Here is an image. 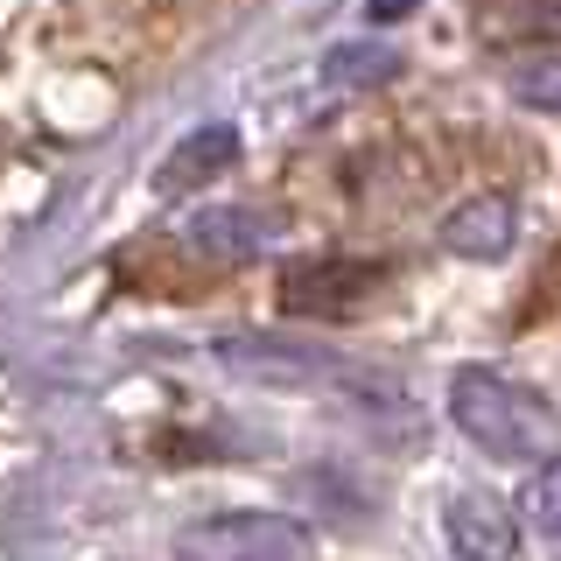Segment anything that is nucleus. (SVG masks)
<instances>
[{
    "label": "nucleus",
    "instance_id": "1",
    "mask_svg": "<svg viewBox=\"0 0 561 561\" xmlns=\"http://www.w3.org/2000/svg\"><path fill=\"white\" fill-rule=\"evenodd\" d=\"M210 358L225 365V373L253 379V386H295V393H330L344 400V408L358 414H408V393H400L386 373H373V365H351L337 358V351H316V344H288V337H260V330H232V337L210 344Z\"/></svg>",
    "mask_w": 561,
    "mask_h": 561
},
{
    "label": "nucleus",
    "instance_id": "2",
    "mask_svg": "<svg viewBox=\"0 0 561 561\" xmlns=\"http://www.w3.org/2000/svg\"><path fill=\"white\" fill-rule=\"evenodd\" d=\"M449 421L499 463H561V421L534 386L484 373V365H456L449 373Z\"/></svg>",
    "mask_w": 561,
    "mask_h": 561
},
{
    "label": "nucleus",
    "instance_id": "3",
    "mask_svg": "<svg viewBox=\"0 0 561 561\" xmlns=\"http://www.w3.org/2000/svg\"><path fill=\"white\" fill-rule=\"evenodd\" d=\"M197 561H309V534L280 513H210L183 534Z\"/></svg>",
    "mask_w": 561,
    "mask_h": 561
},
{
    "label": "nucleus",
    "instance_id": "4",
    "mask_svg": "<svg viewBox=\"0 0 561 561\" xmlns=\"http://www.w3.org/2000/svg\"><path fill=\"white\" fill-rule=\"evenodd\" d=\"M443 534H449V554L456 561H513L519 554V526L499 499L484 491H456L443 505Z\"/></svg>",
    "mask_w": 561,
    "mask_h": 561
},
{
    "label": "nucleus",
    "instance_id": "5",
    "mask_svg": "<svg viewBox=\"0 0 561 561\" xmlns=\"http://www.w3.org/2000/svg\"><path fill=\"white\" fill-rule=\"evenodd\" d=\"M513 232H519L513 197H470L443 218V245L463 260H505L513 253Z\"/></svg>",
    "mask_w": 561,
    "mask_h": 561
},
{
    "label": "nucleus",
    "instance_id": "6",
    "mask_svg": "<svg viewBox=\"0 0 561 561\" xmlns=\"http://www.w3.org/2000/svg\"><path fill=\"white\" fill-rule=\"evenodd\" d=\"M365 288H379V267H351V260H295L280 274L288 309H337V302H358Z\"/></svg>",
    "mask_w": 561,
    "mask_h": 561
},
{
    "label": "nucleus",
    "instance_id": "7",
    "mask_svg": "<svg viewBox=\"0 0 561 561\" xmlns=\"http://www.w3.org/2000/svg\"><path fill=\"white\" fill-rule=\"evenodd\" d=\"M232 162H239V127H232V119H204V127H190L169 148L162 190H197V183H210V175H225Z\"/></svg>",
    "mask_w": 561,
    "mask_h": 561
},
{
    "label": "nucleus",
    "instance_id": "8",
    "mask_svg": "<svg viewBox=\"0 0 561 561\" xmlns=\"http://www.w3.org/2000/svg\"><path fill=\"white\" fill-rule=\"evenodd\" d=\"M190 239H197V253L245 260V253L267 245V218H260V210H204V218L190 225Z\"/></svg>",
    "mask_w": 561,
    "mask_h": 561
},
{
    "label": "nucleus",
    "instance_id": "9",
    "mask_svg": "<svg viewBox=\"0 0 561 561\" xmlns=\"http://www.w3.org/2000/svg\"><path fill=\"white\" fill-rule=\"evenodd\" d=\"M379 70H393V57H386L379 43H344L323 57V84H373Z\"/></svg>",
    "mask_w": 561,
    "mask_h": 561
},
{
    "label": "nucleus",
    "instance_id": "10",
    "mask_svg": "<svg viewBox=\"0 0 561 561\" xmlns=\"http://www.w3.org/2000/svg\"><path fill=\"white\" fill-rule=\"evenodd\" d=\"M513 99H519V105H534V113H561V64L513 70Z\"/></svg>",
    "mask_w": 561,
    "mask_h": 561
},
{
    "label": "nucleus",
    "instance_id": "11",
    "mask_svg": "<svg viewBox=\"0 0 561 561\" xmlns=\"http://www.w3.org/2000/svg\"><path fill=\"white\" fill-rule=\"evenodd\" d=\"M534 513H540V526H548V534H561V463L540 470V484H534Z\"/></svg>",
    "mask_w": 561,
    "mask_h": 561
},
{
    "label": "nucleus",
    "instance_id": "12",
    "mask_svg": "<svg viewBox=\"0 0 561 561\" xmlns=\"http://www.w3.org/2000/svg\"><path fill=\"white\" fill-rule=\"evenodd\" d=\"M414 8H421V0H365V22H373V28H393V22H408Z\"/></svg>",
    "mask_w": 561,
    "mask_h": 561
}]
</instances>
